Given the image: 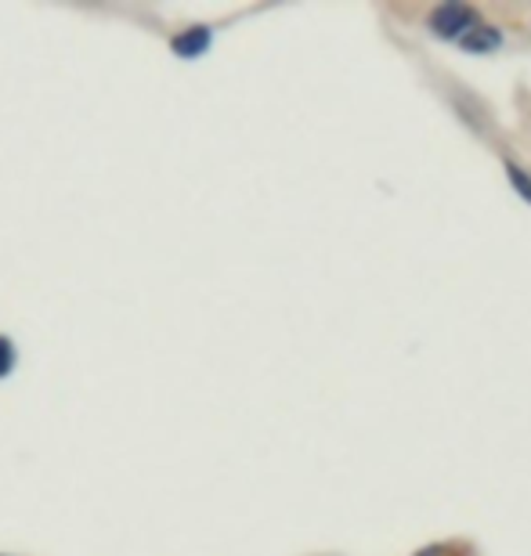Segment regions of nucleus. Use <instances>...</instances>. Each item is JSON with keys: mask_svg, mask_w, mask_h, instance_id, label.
<instances>
[{"mask_svg": "<svg viewBox=\"0 0 531 556\" xmlns=\"http://www.w3.org/2000/svg\"><path fill=\"white\" fill-rule=\"evenodd\" d=\"M478 22H481L478 8L459 4V0H445V4H438L434 11H430L427 29H430V37L459 43L473 26H478Z\"/></svg>", "mask_w": 531, "mask_h": 556, "instance_id": "f257e3e1", "label": "nucleus"}, {"mask_svg": "<svg viewBox=\"0 0 531 556\" xmlns=\"http://www.w3.org/2000/svg\"><path fill=\"white\" fill-rule=\"evenodd\" d=\"M210 48H214V29H210V26H188L170 40V51L177 54V59H185V62L203 59Z\"/></svg>", "mask_w": 531, "mask_h": 556, "instance_id": "f03ea898", "label": "nucleus"}, {"mask_svg": "<svg viewBox=\"0 0 531 556\" xmlns=\"http://www.w3.org/2000/svg\"><path fill=\"white\" fill-rule=\"evenodd\" d=\"M459 48L467 51V54H492V51H500L503 48V29L500 26H492V22H478L467 37L459 40Z\"/></svg>", "mask_w": 531, "mask_h": 556, "instance_id": "7ed1b4c3", "label": "nucleus"}, {"mask_svg": "<svg viewBox=\"0 0 531 556\" xmlns=\"http://www.w3.org/2000/svg\"><path fill=\"white\" fill-rule=\"evenodd\" d=\"M506 181H510V188L517 195L524 199V203L531 206V174L524 170V166H517V163H506Z\"/></svg>", "mask_w": 531, "mask_h": 556, "instance_id": "20e7f679", "label": "nucleus"}, {"mask_svg": "<svg viewBox=\"0 0 531 556\" xmlns=\"http://www.w3.org/2000/svg\"><path fill=\"white\" fill-rule=\"evenodd\" d=\"M15 365H18V348H15V340L0 332V380H8V376L15 372Z\"/></svg>", "mask_w": 531, "mask_h": 556, "instance_id": "39448f33", "label": "nucleus"}]
</instances>
